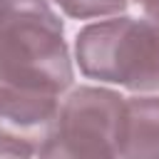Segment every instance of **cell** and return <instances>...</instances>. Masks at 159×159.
I'll list each match as a JSON object with an SVG mask.
<instances>
[{
	"mask_svg": "<svg viewBox=\"0 0 159 159\" xmlns=\"http://www.w3.org/2000/svg\"><path fill=\"white\" fill-rule=\"evenodd\" d=\"M75 80L65 27L47 0H0V84L60 94Z\"/></svg>",
	"mask_w": 159,
	"mask_h": 159,
	"instance_id": "1",
	"label": "cell"
},
{
	"mask_svg": "<svg viewBox=\"0 0 159 159\" xmlns=\"http://www.w3.org/2000/svg\"><path fill=\"white\" fill-rule=\"evenodd\" d=\"M75 60L89 80L159 92V25L129 15L92 22L75 37Z\"/></svg>",
	"mask_w": 159,
	"mask_h": 159,
	"instance_id": "2",
	"label": "cell"
},
{
	"mask_svg": "<svg viewBox=\"0 0 159 159\" xmlns=\"http://www.w3.org/2000/svg\"><path fill=\"white\" fill-rule=\"evenodd\" d=\"M124 97L107 87H77L57 107L55 129L42 157H117Z\"/></svg>",
	"mask_w": 159,
	"mask_h": 159,
	"instance_id": "3",
	"label": "cell"
},
{
	"mask_svg": "<svg viewBox=\"0 0 159 159\" xmlns=\"http://www.w3.org/2000/svg\"><path fill=\"white\" fill-rule=\"evenodd\" d=\"M57 107L55 94L0 84V157H42Z\"/></svg>",
	"mask_w": 159,
	"mask_h": 159,
	"instance_id": "4",
	"label": "cell"
},
{
	"mask_svg": "<svg viewBox=\"0 0 159 159\" xmlns=\"http://www.w3.org/2000/svg\"><path fill=\"white\" fill-rule=\"evenodd\" d=\"M117 157H152L159 159V97L137 94L124 97Z\"/></svg>",
	"mask_w": 159,
	"mask_h": 159,
	"instance_id": "5",
	"label": "cell"
},
{
	"mask_svg": "<svg viewBox=\"0 0 159 159\" xmlns=\"http://www.w3.org/2000/svg\"><path fill=\"white\" fill-rule=\"evenodd\" d=\"M52 2L67 17H75V20H92V17L119 15L129 5V0H52Z\"/></svg>",
	"mask_w": 159,
	"mask_h": 159,
	"instance_id": "6",
	"label": "cell"
},
{
	"mask_svg": "<svg viewBox=\"0 0 159 159\" xmlns=\"http://www.w3.org/2000/svg\"><path fill=\"white\" fill-rule=\"evenodd\" d=\"M137 2L144 7L147 17H149L154 25H159V0H137Z\"/></svg>",
	"mask_w": 159,
	"mask_h": 159,
	"instance_id": "7",
	"label": "cell"
}]
</instances>
